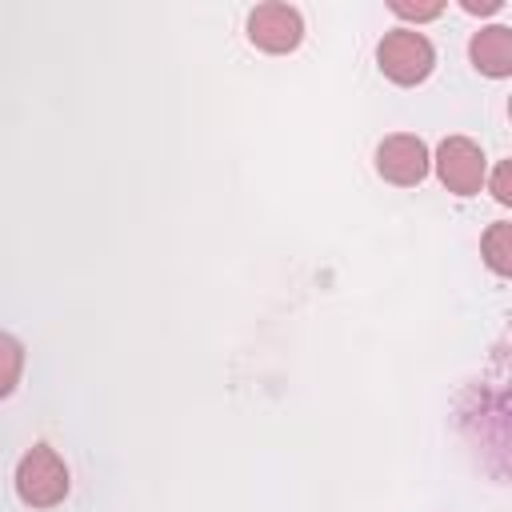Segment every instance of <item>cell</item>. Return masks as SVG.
I'll list each match as a JSON object with an SVG mask.
<instances>
[{
    "label": "cell",
    "instance_id": "6da1fadb",
    "mask_svg": "<svg viewBox=\"0 0 512 512\" xmlns=\"http://www.w3.org/2000/svg\"><path fill=\"white\" fill-rule=\"evenodd\" d=\"M16 496L28 508H56L68 496V468L48 444H32L16 468Z\"/></svg>",
    "mask_w": 512,
    "mask_h": 512
},
{
    "label": "cell",
    "instance_id": "7a4b0ae2",
    "mask_svg": "<svg viewBox=\"0 0 512 512\" xmlns=\"http://www.w3.org/2000/svg\"><path fill=\"white\" fill-rule=\"evenodd\" d=\"M376 60H380V72L392 80V84H420L428 80L432 64H436V48L428 44V36H420L416 28H396L380 40L376 48Z\"/></svg>",
    "mask_w": 512,
    "mask_h": 512
},
{
    "label": "cell",
    "instance_id": "3957f363",
    "mask_svg": "<svg viewBox=\"0 0 512 512\" xmlns=\"http://www.w3.org/2000/svg\"><path fill=\"white\" fill-rule=\"evenodd\" d=\"M436 172H440L444 188L456 192V196L480 192V184H484V152H480V144H472L468 136H448L440 144V152H436Z\"/></svg>",
    "mask_w": 512,
    "mask_h": 512
},
{
    "label": "cell",
    "instance_id": "277c9868",
    "mask_svg": "<svg viewBox=\"0 0 512 512\" xmlns=\"http://www.w3.org/2000/svg\"><path fill=\"white\" fill-rule=\"evenodd\" d=\"M248 40L264 52H292L304 40V20L292 4H260L248 16Z\"/></svg>",
    "mask_w": 512,
    "mask_h": 512
},
{
    "label": "cell",
    "instance_id": "5b68a950",
    "mask_svg": "<svg viewBox=\"0 0 512 512\" xmlns=\"http://www.w3.org/2000/svg\"><path fill=\"white\" fill-rule=\"evenodd\" d=\"M428 148L424 140L408 136V132H396L388 140H380L376 148V172L388 180V184H400V188H412L428 176Z\"/></svg>",
    "mask_w": 512,
    "mask_h": 512
},
{
    "label": "cell",
    "instance_id": "8992f818",
    "mask_svg": "<svg viewBox=\"0 0 512 512\" xmlns=\"http://www.w3.org/2000/svg\"><path fill=\"white\" fill-rule=\"evenodd\" d=\"M468 56L476 64V72L484 76H508L512 72V28H480L468 44Z\"/></svg>",
    "mask_w": 512,
    "mask_h": 512
},
{
    "label": "cell",
    "instance_id": "52a82bcc",
    "mask_svg": "<svg viewBox=\"0 0 512 512\" xmlns=\"http://www.w3.org/2000/svg\"><path fill=\"white\" fill-rule=\"evenodd\" d=\"M480 248H484V260H488L492 272H500V276L512 272V224H492L484 232Z\"/></svg>",
    "mask_w": 512,
    "mask_h": 512
},
{
    "label": "cell",
    "instance_id": "ba28073f",
    "mask_svg": "<svg viewBox=\"0 0 512 512\" xmlns=\"http://www.w3.org/2000/svg\"><path fill=\"white\" fill-rule=\"evenodd\" d=\"M20 372H24V348H20V340H16V336L0 332V400H4V396H12V388H16Z\"/></svg>",
    "mask_w": 512,
    "mask_h": 512
},
{
    "label": "cell",
    "instance_id": "9c48e42d",
    "mask_svg": "<svg viewBox=\"0 0 512 512\" xmlns=\"http://www.w3.org/2000/svg\"><path fill=\"white\" fill-rule=\"evenodd\" d=\"M392 12L404 20H436L444 12V4H408V0H392Z\"/></svg>",
    "mask_w": 512,
    "mask_h": 512
},
{
    "label": "cell",
    "instance_id": "30bf717a",
    "mask_svg": "<svg viewBox=\"0 0 512 512\" xmlns=\"http://www.w3.org/2000/svg\"><path fill=\"white\" fill-rule=\"evenodd\" d=\"M492 196L500 204H512V164H500L496 176H492Z\"/></svg>",
    "mask_w": 512,
    "mask_h": 512
},
{
    "label": "cell",
    "instance_id": "8fae6325",
    "mask_svg": "<svg viewBox=\"0 0 512 512\" xmlns=\"http://www.w3.org/2000/svg\"><path fill=\"white\" fill-rule=\"evenodd\" d=\"M460 8H464V12H480V16H488V12H500L504 0H460Z\"/></svg>",
    "mask_w": 512,
    "mask_h": 512
}]
</instances>
